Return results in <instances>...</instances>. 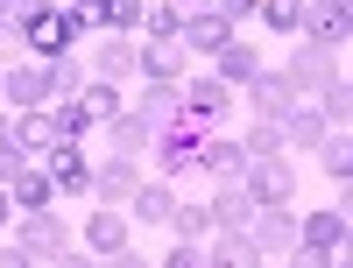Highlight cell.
<instances>
[{
	"instance_id": "cell-1",
	"label": "cell",
	"mask_w": 353,
	"mask_h": 268,
	"mask_svg": "<svg viewBox=\"0 0 353 268\" xmlns=\"http://www.w3.org/2000/svg\"><path fill=\"white\" fill-rule=\"evenodd\" d=\"M78 43H85V28H78L71 8H57V0L21 21V56H36V64H50V56H71Z\"/></svg>"
},
{
	"instance_id": "cell-2",
	"label": "cell",
	"mask_w": 353,
	"mask_h": 268,
	"mask_svg": "<svg viewBox=\"0 0 353 268\" xmlns=\"http://www.w3.org/2000/svg\"><path fill=\"white\" fill-rule=\"evenodd\" d=\"M297 254L304 268H325L332 254H346V205H325V212H304L297 219Z\"/></svg>"
},
{
	"instance_id": "cell-3",
	"label": "cell",
	"mask_w": 353,
	"mask_h": 268,
	"mask_svg": "<svg viewBox=\"0 0 353 268\" xmlns=\"http://www.w3.org/2000/svg\"><path fill=\"white\" fill-rule=\"evenodd\" d=\"M14 247L28 254V261H64L71 254V233H64V219L50 212H14Z\"/></svg>"
},
{
	"instance_id": "cell-4",
	"label": "cell",
	"mask_w": 353,
	"mask_h": 268,
	"mask_svg": "<svg viewBox=\"0 0 353 268\" xmlns=\"http://www.w3.org/2000/svg\"><path fill=\"white\" fill-rule=\"evenodd\" d=\"M43 169H50L57 198H92V156H85V141H64V134H57V141L43 148Z\"/></svg>"
},
{
	"instance_id": "cell-5",
	"label": "cell",
	"mask_w": 353,
	"mask_h": 268,
	"mask_svg": "<svg viewBox=\"0 0 353 268\" xmlns=\"http://www.w3.org/2000/svg\"><path fill=\"white\" fill-rule=\"evenodd\" d=\"M241 191L254 205H290V198H297V169H290L283 156H248L241 163Z\"/></svg>"
},
{
	"instance_id": "cell-6",
	"label": "cell",
	"mask_w": 353,
	"mask_h": 268,
	"mask_svg": "<svg viewBox=\"0 0 353 268\" xmlns=\"http://www.w3.org/2000/svg\"><path fill=\"white\" fill-rule=\"evenodd\" d=\"M198 121H184V113H176V121L170 127H156L149 134V156H156V176H184L191 169V156H198Z\"/></svg>"
},
{
	"instance_id": "cell-7",
	"label": "cell",
	"mask_w": 353,
	"mask_h": 268,
	"mask_svg": "<svg viewBox=\"0 0 353 268\" xmlns=\"http://www.w3.org/2000/svg\"><path fill=\"white\" fill-rule=\"evenodd\" d=\"M297 36L339 50V43L353 36V8H346V0H304V8H297Z\"/></svg>"
},
{
	"instance_id": "cell-8",
	"label": "cell",
	"mask_w": 353,
	"mask_h": 268,
	"mask_svg": "<svg viewBox=\"0 0 353 268\" xmlns=\"http://www.w3.org/2000/svg\"><path fill=\"white\" fill-rule=\"evenodd\" d=\"M233 99H241V92H233L226 78H212V71L184 78V121H198V127H219L226 113H233Z\"/></svg>"
},
{
	"instance_id": "cell-9",
	"label": "cell",
	"mask_w": 353,
	"mask_h": 268,
	"mask_svg": "<svg viewBox=\"0 0 353 268\" xmlns=\"http://www.w3.org/2000/svg\"><path fill=\"white\" fill-rule=\"evenodd\" d=\"M248 240H254L261 261L290 254V247H297V219H290V205H254V212H248Z\"/></svg>"
},
{
	"instance_id": "cell-10",
	"label": "cell",
	"mask_w": 353,
	"mask_h": 268,
	"mask_svg": "<svg viewBox=\"0 0 353 268\" xmlns=\"http://www.w3.org/2000/svg\"><path fill=\"white\" fill-rule=\"evenodd\" d=\"M241 92H248V106H254V121H283V113H290V106L304 99L297 85H290L283 71H269V64H261V71H254V78L241 85Z\"/></svg>"
},
{
	"instance_id": "cell-11",
	"label": "cell",
	"mask_w": 353,
	"mask_h": 268,
	"mask_svg": "<svg viewBox=\"0 0 353 268\" xmlns=\"http://www.w3.org/2000/svg\"><path fill=\"white\" fill-rule=\"evenodd\" d=\"M283 78H290V85H297V92L311 99L325 78H339V50H325V43H304V36H297V56L283 64Z\"/></svg>"
},
{
	"instance_id": "cell-12",
	"label": "cell",
	"mask_w": 353,
	"mask_h": 268,
	"mask_svg": "<svg viewBox=\"0 0 353 268\" xmlns=\"http://www.w3.org/2000/svg\"><path fill=\"white\" fill-rule=\"evenodd\" d=\"M176 43H184L191 56H212V50H226V43H233V21H226L219 8H184V28H176Z\"/></svg>"
},
{
	"instance_id": "cell-13",
	"label": "cell",
	"mask_w": 353,
	"mask_h": 268,
	"mask_svg": "<svg viewBox=\"0 0 353 268\" xmlns=\"http://www.w3.org/2000/svg\"><path fill=\"white\" fill-rule=\"evenodd\" d=\"M128 113H141L149 127H170L176 113H184V78H141V92H134Z\"/></svg>"
},
{
	"instance_id": "cell-14",
	"label": "cell",
	"mask_w": 353,
	"mask_h": 268,
	"mask_svg": "<svg viewBox=\"0 0 353 268\" xmlns=\"http://www.w3.org/2000/svg\"><path fill=\"white\" fill-rule=\"evenodd\" d=\"M134 71L141 78H191V50L176 36H149V43H134Z\"/></svg>"
},
{
	"instance_id": "cell-15",
	"label": "cell",
	"mask_w": 353,
	"mask_h": 268,
	"mask_svg": "<svg viewBox=\"0 0 353 268\" xmlns=\"http://www.w3.org/2000/svg\"><path fill=\"white\" fill-rule=\"evenodd\" d=\"M134 184H141V156H106V163H92V198H99V205H128Z\"/></svg>"
},
{
	"instance_id": "cell-16",
	"label": "cell",
	"mask_w": 353,
	"mask_h": 268,
	"mask_svg": "<svg viewBox=\"0 0 353 268\" xmlns=\"http://www.w3.org/2000/svg\"><path fill=\"white\" fill-rule=\"evenodd\" d=\"M50 92H43V64H36V56H14V64L8 71H0V106H43Z\"/></svg>"
},
{
	"instance_id": "cell-17",
	"label": "cell",
	"mask_w": 353,
	"mask_h": 268,
	"mask_svg": "<svg viewBox=\"0 0 353 268\" xmlns=\"http://www.w3.org/2000/svg\"><path fill=\"white\" fill-rule=\"evenodd\" d=\"M241 163H248V148H241V141H226L219 127H205V134H198V156H191V169H205L212 184H219V176H241Z\"/></svg>"
},
{
	"instance_id": "cell-18",
	"label": "cell",
	"mask_w": 353,
	"mask_h": 268,
	"mask_svg": "<svg viewBox=\"0 0 353 268\" xmlns=\"http://www.w3.org/2000/svg\"><path fill=\"white\" fill-rule=\"evenodd\" d=\"M8 198H14V212H43V205H57V184H50L43 156H36V163H21V169L8 176Z\"/></svg>"
},
{
	"instance_id": "cell-19",
	"label": "cell",
	"mask_w": 353,
	"mask_h": 268,
	"mask_svg": "<svg viewBox=\"0 0 353 268\" xmlns=\"http://www.w3.org/2000/svg\"><path fill=\"white\" fill-rule=\"evenodd\" d=\"M276 127H283V148H304V156H311V148H318V141L332 134V127H325V113H318L311 99H297V106H290V113H283Z\"/></svg>"
},
{
	"instance_id": "cell-20",
	"label": "cell",
	"mask_w": 353,
	"mask_h": 268,
	"mask_svg": "<svg viewBox=\"0 0 353 268\" xmlns=\"http://www.w3.org/2000/svg\"><path fill=\"white\" fill-rule=\"evenodd\" d=\"M128 212H134L141 226H170V212H176V191H170V176H156V184L141 176V184L128 191Z\"/></svg>"
},
{
	"instance_id": "cell-21",
	"label": "cell",
	"mask_w": 353,
	"mask_h": 268,
	"mask_svg": "<svg viewBox=\"0 0 353 268\" xmlns=\"http://www.w3.org/2000/svg\"><path fill=\"white\" fill-rule=\"evenodd\" d=\"M85 247H92V254H113V261H121V254H128V219L113 212V205H99V212H85Z\"/></svg>"
},
{
	"instance_id": "cell-22",
	"label": "cell",
	"mask_w": 353,
	"mask_h": 268,
	"mask_svg": "<svg viewBox=\"0 0 353 268\" xmlns=\"http://www.w3.org/2000/svg\"><path fill=\"white\" fill-rule=\"evenodd\" d=\"M205 212H212V233H219V226H248L254 198L241 191V176H219V184H212V198H205Z\"/></svg>"
},
{
	"instance_id": "cell-23",
	"label": "cell",
	"mask_w": 353,
	"mask_h": 268,
	"mask_svg": "<svg viewBox=\"0 0 353 268\" xmlns=\"http://www.w3.org/2000/svg\"><path fill=\"white\" fill-rule=\"evenodd\" d=\"M99 127H106V148H113V156H149V134H156V127L141 121V113L121 106V113H113V121H99Z\"/></svg>"
},
{
	"instance_id": "cell-24",
	"label": "cell",
	"mask_w": 353,
	"mask_h": 268,
	"mask_svg": "<svg viewBox=\"0 0 353 268\" xmlns=\"http://www.w3.org/2000/svg\"><path fill=\"white\" fill-rule=\"evenodd\" d=\"M254 71H261V50H254V43H241V36H233L226 50H212V78H226L233 92H241Z\"/></svg>"
},
{
	"instance_id": "cell-25",
	"label": "cell",
	"mask_w": 353,
	"mask_h": 268,
	"mask_svg": "<svg viewBox=\"0 0 353 268\" xmlns=\"http://www.w3.org/2000/svg\"><path fill=\"white\" fill-rule=\"evenodd\" d=\"M92 78H134V43L128 36H113V28H99V64H92Z\"/></svg>"
},
{
	"instance_id": "cell-26",
	"label": "cell",
	"mask_w": 353,
	"mask_h": 268,
	"mask_svg": "<svg viewBox=\"0 0 353 268\" xmlns=\"http://www.w3.org/2000/svg\"><path fill=\"white\" fill-rule=\"evenodd\" d=\"M92 127H99V121H92V113H85V99H78V92L50 106V134H64V141H85Z\"/></svg>"
},
{
	"instance_id": "cell-27",
	"label": "cell",
	"mask_w": 353,
	"mask_h": 268,
	"mask_svg": "<svg viewBox=\"0 0 353 268\" xmlns=\"http://www.w3.org/2000/svg\"><path fill=\"white\" fill-rule=\"evenodd\" d=\"M14 141L28 148V156H43V148L57 141V134H50V106H21V113H14Z\"/></svg>"
},
{
	"instance_id": "cell-28",
	"label": "cell",
	"mask_w": 353,
	"mask_h": 268,
	"mask_svg": "<svg viewBox=\"0 0 353 268\" xmlns=\"http://www.w3.org/2000/svg\"><path fill=\"white\" fill-rule=\"evenodd\" d=\"M311 156L325 163V176H332V184H346V176H353V141H346V127H332L325 141L311 148Z\"/></svg>"
},
{
	"instance_id": "cell-29",
	"label": "cell",
	"mask_w": 353,
	"mask_h": 268,
	"mask_svg": "<svg viewBox=\"0 0 353 268\" xmlns=\"http://www.w3.org/2000/svg\"><path fill=\"white\" fill-rule=\"evenodd\" d=\"M78 85H85V64H78V56H50V64H43V92H50V99H71Z\"/></svg>"
},
{
	"instance_id": "cell-30",
	"label": "cell",
	"mask_w": 353,
	"mask_h": 268,
	"mask_svg": "<svg viewBox=\"0 0 353 268\" xmlns=\"http://www.w3.org/2000/svg\"><path fill=\"white\" fill-rule=\"evenodd\" d=\"M311 106L325 113V127H346V113H353V92H346V78H325V85L311 92Z\"/></svg>"
},
{
	"instance_id": "cell-31",
	"label": "cell",
	"mask_w": 353,
	"mask_h": 268,
	"mask_svg": "<svg viewBox=\"0 0 353 268\" xmlns=\"http://www.w3.org/2000/svg\"><path fill=\"white\" fill-rule=\"evenodd\" d=\"M78 99H85V113H92V121H113V113H121V85H113V78H85Z\"/></svg>"
},
{
	"instance_id": "cell-32",
	"label": "cell",
	"mask_w": 353,
	"mask_h": 268,
	"mask_svg": "<svg viewBox=\"0 0 353 268\" xmlns=\"http://www.w3.org/2000/svg\"><path fill=\"white\" fill-rule=\"evenodd\" d=\"M141 14H149V0H99V28H113V36H134Z\"/></svg>"
},
{
	"instance_id": "cell-33",
	"label": "cell",
	"mask_w": 353,
	"mask_h": 268,
	"mask_svg": "<svg viewBox=\"0 0 353 268\" xmlns=\"http://www.w3.org/2000/svg\"><path fill=\"white\" fill-rule=\"evenodd\" d=\"M297 8L304 0H254V21L276 28V36H297Z\"/></svg>"
},
{
	"instance_id": "cell-34",
	"label": "cell",
	"mask_w": 353,
	"mask_h": 268,
	"mask_svg": "<svg viewBox=\"0 0 353 268\" xmlns=\"http://www.w3.org/2000/svg\"><path fill=\"white\" fill-rule=\"evenodd\" d=\"M170 233H176V240H205V233H212V212H205V205H176Z\"/></svg>"
},
{
	"instance_id": "cell-35",
	"label": "cell",
	"mask_w": 353,
	"mask_h": 268,
	"mask_svg": "<svg viewBox=\"0 0 353 268\" xmlns=\"http://www.w3.org/2000/svg\"><path fill=\"white\" fill-rule=\"evenodd\" d=\"M184 28V8L176 0H149V14H141V36H176Z\"/></svg>"
},
{
	"instance_id": "cell-36",
	"label": "cell",
	"mask_w": 353,
	"mask_h": 268,
	"mask_svg": "<svg viewBox=\"0 0 353 268\" xmlns=\"http://www.w3.org/2000/svg\"><path fill=\"white\" fill-rule=\"evenodd\" d=\"M241 148H248V156H290V148H283V127H276V121H254V127L241 134Z\"/></svg>"
},
{
	"instance_id": "cell-37",
	"label": "cell",
	"mask_w": 353,
	"mask_h": 268,
	"mask_svg": "<svg viewBox=\"0 0 353 268\" xmlns=\"http://www.w3.org/2000/svg\"><path fill=\"white\" fill-rule=\"evenodd\" d=\"M170 268H205V240H176L170 247Z\"/></svg>"
},
{
	"instance_id": "cell-38",
	"label": "cell",
	"mask_w": 353,
	"mask_h": 268,
	"mask_svg": "<svg viewBox=\"0 0 353 268\" xmlns=\"http://www.w3.org/2000/svg\"><path fill=\"white\" fill-rule=\"evenodd\" d=\"M212 8H219L233 28H241V21H254V0H212Z\"/></svg>"
},
{
	"instance_id": "cell-39",
	"label": "cell",
	"mask_w": 353,
	"mask_h": 268,
	"mask_svg": "<svg viewBox=\"0 0 353 268\" xmlns=\"http://www.w3.org/2000/svg\"><path fill=\"white\" fill-rule=\"evenodd\" d=\"M14 219V198H8V184H0V226H8Z\"/></svg>"
}]
</instances>
